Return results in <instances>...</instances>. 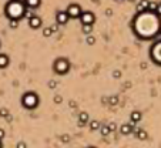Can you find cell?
I'll return each instance as SVG.
<instances>
[{"label": "cell", "instance_id": "cell-1", "mask_svg": "<svg viewBox=\"0 0 161 148\" xmlns=\"http://www.w3.org/2000/svg\"><path fill=\"white\" fill-rule=\"evenodd\" d=\"M134 29H136V33L143 39H151L153 36L157 34L160 29L158 14L148 10L140 13L138 17L134 21Z\"/></svg>", "mask_w": 161, "mask_h": 148}, {"label": "cell", "instance_id": "cell-2", "mask_svg": "<svg viewBox=\"0 0 161 148\" xmlns=\"http://www.w3.org/2000/svg\"><path fill=\"white\" fill-rule=\"evenodd\" d=\"M6 16L10 20H20L22 17H24V11H26V4L22 0H10L6 4Z\"/></svg>", "mask_w": 161, "mask_h": 148}, {"label": "cell", "instance_id": "cell-3", "mask_svg": "<svg viewBox=\"0 0 161 148\" xmlns=\"http://www.w3.org/2000/svg\"><path fill=\"white\" fill-rule=\"evenodd\" d=\"M22 104L26 107V108H29V110L36 108V107L39 106V97H37L36 93L29 91V93H26V94L22 97Z\"/></svg>", "mask_w": 161, "mask_h": 148}, {"label": "cell", "instance_id": "cell-4", "mask_svg": "<svg viewBox=\"0 0 161 148\" xmlns=\"http://www.w3.org/2000/svg\"><path fill=\"white\" fill-rule=\"evenodd\" d=\"M70 70V63H68V60L67 58H57L56 61H54V71L57 74H66L67 71Z\"/></svg>", "mask_w": 161, "mask_h": 148}, {"label": "cell", "instance_id": "cell-5", "mask_svg": "<svg viewBox=\"0 0 161 148\" xmlns=\"http://www.w3.org/2000/svg\"><path fill=\"white\" fill-rule=\"evenodd\" d=\"M66 11H67L70 19H78L80 14H81V7L77 3H71V4H68V7H67Z\"/></svg>", "mask_w": 161, "mask_h": 148}, {"label": "cell", "instance_id": "cell-6", "mask_svg": "<svg viewBox=\"0 0 161 148\" xmlns=\"http://www.w3.org/2000/svg\"><path fill=\"white\" fill-rule=\"evenodd\" d=\"M151 57L157 64H161V42L155 43L151 49Z\"/></svg>", "mask_w": 161, "mask_h": 148}, {"label": "cell", "instance_id": "cell-7", "mask_svg": "<svg viewBox=\"0 0 161 148\" xmlns=\"http://www.w3.org/2000/svg\"><path fill=\"white\" fill-rule=\"evenodd\" d=\"M83 24H94V20H96V16L91 13V11H81L80 17H78Z\"/></svg>", "mask_w": 161, "mask_h": 148}, {"label": "cell", "instance_id": "cell-8", "mask_svg": "<svg viewBox=\"0 0 161 148\" xmlns=\"http://www.w3.org/2000/svg\"><path fill=\"white\" fill-rule=\"evenodd\" d=\"M68 14H67V11H57V14H56V21H57V24H66L67 21H68Z\"/></svg>", "mask_w": 161, "mask_h": 148}, {"label": "cell", "instance_id": "cell-9", "mask_svg": "<svg viewBox=\"0 0 161 148\" xmlns=\"http://www.w3.org/2000/svg\"><path fill=\"white\" fill-rule=\"evenodd\" d=\"M29 26H30L32 29H39V27H42V19L34 14L33 17L29 19Z\"/></svg>", "mask_w": 161, "mask_h": 148}, {"label": "cell", "instance_id": "cell-10", "mask_svg": "<svg viewBox=\"0 0 161 148\" xmlns=\"http://www.w3.org/2000/svg\"><path fill=\"white\" fill-rule=\"evenodd\" d=\"M42 0H24V4L26 7H30V9H37L40 6Z\"/></svg>", "mask_w": 161, "mask_h": 148}, {"label": "cell", "instance_id": "cell-11", "mask_svg": "<svg viewBox=\"0 0 161 148\" xmlns=\"http://www.w3.org/2000/svg\"><path fill=\"white\" fill-rule=\"evenodd\" d=\"M148 0H140L138 6H137V11L138 13H143V11H145L147 9H148Z\"/></svg>", "mask_w": 161, "mask_h": 148}, {"label": "cell", "instance_id": "cell-12", "mask_svg": "<svg viewBox=\"0 0 161 148\" xmlns=\"http://www.w3.org/2000/svg\"><path fill=\"white\" fill-rule=\"evenodd\" d=\"M9 63H10L9 57L6 54H0V68H6L9 66Z\"/></svg>", "mask_w": 161, "mask_h": 148}, {"label": "cell", "instance_id": "cell-13", "mask_svg": "<svg viewBox=\"0 0 161 148\" xmlns=\"http://www.w3.org/2000/svg\"><path fill=\"white\" fill-rule=\"evenodd\" d=\"M131 131H133V125H130V124H123L121 125V134L127 135V134H131Z\"/></svg>", "mask_w": 161, "mask_h": 148}, {"label": "cell", "instance_id": "cell-14", "mask_svg": "<svg viewBox=\"0 0 161 148\" xmlns=\"http://www.w3.org/2000/svg\"><path fill=\"white\" fill-rule=\"evenodd\" d=\"M87 121H88V114L87 113H81L80 117H78V124L83 125V124H86Z\"/></svg>", "mask_w": 161, "mask_h": 148}, {"label": "cell", "instance_id": "cell-15", "mask_svg": "<svg viewBox=\"0 0 161 148\" xmlns=\"http://www.w3.org/2000/svg\"><path fill=\"white\" fill-rule=\"evenodd\" d=\"M140 120H141V113H138V111L131 113V121L133 123H138Z\"/></svg>", "mask_w": 161, "mask_h": 148}, {"label": "cell", "instance_id": "cell-16", "mask_svg": "<svg viewBox=\"0 0 161 148\" xmlns=\"http://www.w3.org/2000/svg\"><path fill=\"white\" fill-rule=\"evenodd\" d=\"M81 30H83L84 34H90V33L93 32V24H83Z\"/></svg>", "mask_w": 161, "mask_h": 148}, {"label": "cell", "instance_id": "cell-17", "mask_svg": "<svg viewBox=\"0 0 161 148\" xmlns=\"http://www.w3.org/2000/svg\"><path fill=\"white\" fill-rule=\"evenodd\" d=\"M100 131H101V134H103L104 137H107L108 134L111 132V131H110V128H108V125H103V127H100Z\"/></svg>", "mask_w": 161, "mask_h": 148}, {"label": "cell", "instance_id": "cell-18", "mask_svg": "<svg viewBox=\"0 0 161 148\" xmlns=\"http://www.w3.org/2000/svg\"><path fill=\"white\" fill-rule=\"evenodd\" d=\"M136 134H137V137H138L140 140H145V138H147V132H145V131H143V130H138Z\"/></svg>", "mask_w": 161, "mask_h": 148}, {"label": "cell", "instance_id": "cell-19", "mask_svg": "<svg viewBox=\"0 0 161 148\" xmlns=\"http://www.w3.org/2000/svg\"><path fill=\"white\" fill-rule=\"evenodd\" d=\"M52 34H53V30H52V27H46V29L43 30V36H44V37H50Z\"/></svg>", "mask_w": 161, "mask_h": 148}, {"label": "cell", "instance_id": "cell-20", "mask_svg": "<svg viewBox=\"0 0 161 148\" xmlns=\"http://www.w3.org/2000/svg\"><path fill=\"white\" fill-rule=\"evenodd\" d=\"M155 9H157V3L150 1V3H148V9H147V10H148V11H154V13H155Z\"/></svg>", "mask_w": 161, "mask_h": 148}, {"label": "cell", "instance_id": "cell-21", "mask_svg": "<svg viewBox=\"0 0 161 148\" xmlns=\"http://www.w3.org/2000/svg\"><path fill=\"white\" fill-rule=\"evenodd\" d=\"M90 128H91V130H98V128H100L98 121H91V123H90Z\"/></svg>", "mask_w": 161, "mask_h": 148}, {"label": "cell", "instance_id": "cell-22", "mask_svg": "<svg viewBox=\"0 0 161 148\" xmlns=\"http://www.w3.org/2000/svg\"><path fill=\"white\" fill-rule=\"evenodd\" d=\"M94 43H96V39H94L93 36L87 34V44H90V46H91V44H94Z\"/></svg>", "mask_w": 161, "mask_h": 148}, {"label": "cell", "instance_id": "cell-23", "mask_svg": "<svg viewBox=\"0 0 161 148\" xmlns=\"http://www.w3.org/2000/svg\"><path fill=\"white\" fill-rule=\"evenodd\" d=\"M19 26V20H10V27L11 29H16Z\"/></svg>", "mask_w": 161, "mask_h": 148}, {"label": "cell", "instance_id": "cell-24", "mask_svg": "<svg viewBox=\"0 0 161 148\" xmlns=\"http://www.w3.org/2000/svg\"><path fill=\"white\" fill-rule=\"evenodd\" d=\"M33 16H34V13H33V11H30V10H26V11H24V17L30 19V17H33Z\"/></svg>", "mask_w": 161, "mask_h": 148}, {"label": "cell", "instance_id": "cell-25", "mask_svg": "<svg viewBox=\"0 0 161 148\" xmlns=\"http://www.w3.org/2000/svg\"><path fill=\"white\" fill-rule=\"evenodd\" d=\"M49 87H50V88H56V87H57V81L50 80V81H49Z\"/></svg>", "mask_w": 161, "mask_h": 148}, {"label": "cell", "instance_id": "cell-26", "mask_svg": "<svg viewBox=\"0 0 161 148\" xmlns=\"http://www.w3.org/2000/svg\"><path fill=\"white\" fill-rule=\"evenodd\" d=\"M117 101H118L117 97H111V98H110V104H113V106H114V104H117Z\"/></svg>", "mask_w": 161, "mask_h": 148}, {"label": "cell", "instance_id": "cell-27", "mask_svg": "<svg viewBox=\"0 0 161 148\" xmlns=\"http://www.w3.org/2000/svg\"><path fill=\"white\" fill-rule=\"evenodd\" d=\"M61 100H63V98H61L60 95H56V97H54V103H57V104L61 103Z\"/></svg>", "mask_w": 161, "mask_h": 148}, {"label": "cell", "instance_id": "cell-28", "mask_svg": "<svg viewBox=\"0 0 161 148\" xmlns=\"http://www.w3.org/2000/svg\"><path fill=\"white\" fill-rule=\"evenodd\" d=\"M155 14L161 16V4H157V9H155Z\"/></svg>", "mask_w": 161, "mask_h": 148}, {"label": "cell", "instance_id": "cell-29", "mask_svg": "<svg viewBox=\"0 0 161 148\" xmlns=\"http://www.w3.org/2000/svg\"><path fill=\"white\" fill-rule=\"evenodd\" d=\"M16 148H27V145H26V144H24L23 141H20V142L17 144V147H16Z\"/></svg>", "mask_w": 161, "mask_h": 148}, {"label": "cell", "instance_id": "cell-30", "mask_svg": "<svg viewBox=\"0 0 161 148\" xmlns=\"http://www.w3.org/2000/svg\"><path fill=\"white\" fill-rule=\"evenodd\" d=\"M108 128H110V131H114V130H116V124H114V123L108 124Z\"/></svg>", "mask_w": 161, "mask_h": 148}, {"label": "cell", "instance_id": "cell-31", "mask_svg": "<svg viewBox=\"0 0 161 148\" xmlns=\"http://www.w3.org/2000/svg\"><path fill=\"white\" fill-rule=\"evenodd\" d=\"M0 116L6 117V116H7V111H6V110H0Z\"/></svg>", "mask_w": 161, "mask_h": 148}, {"label": "cell", "instance_id": "cell-32", "mask_svg": "<svg viewBox=\"0 0 161 148\" xmlns=\"http://www.w3.org/2000/svg\"><path fill=\"white\" fill-rule=\"evenodd\" d=\"M61 140H63L64 142H68V140H70V138H68V135H63V137H61Z\"/></svg>", "mask_w": 161, "mask_h": 148}, {"label": "cell", "instance_id": "cell-33", "mask_svg": "<svg viewBox=\"0 0 161 148\" xmlns=\"http://www.w3.org/2000/svg\"><path fill=\"white\" fill-rule=\"evenodd\" d=\"M113 75H114V77H120V75H121V73H120V71H114V73H113Z\"/></svg>", "mask_w": 161, "mask_h": 148}, {"label": "cell", "instance_id": "cell-34", "mask_svg": "<svg viewBox=\"0 0 161 148\" xmlns=\"http://www.w3.org/2000/svg\"><path fill=\"white\" fill-rule=\"evenodd\" d=\"M3 137H4V131H3V130L0 128V140H1Z\"/></svg>", "mask_w": 161, "mask_h": 148}, {"label": "cell", "instance_id": "cell-35", "mask_svg": "<svg viewBox=\"0 0 161 148\" xmlns=\"http://www.w3.org/2000/svg\"><path fill=\"white\" fill-rule=\"evenodd\" d=\"M91 1H98V0H91Z\"/></svg>", "mask_w": 161, "mask_h": 148}, {"label": "cell", "instance_id": "cell-36", "mask_svg": "<svg viewBox=\"0 0 161 148\" xmlns=\"http://www.w3.org/2000/svg\"><path fill=\"white\" fill-rule=\"evenodd\" d=\"M88 148H97V147H88Z\"/></svg>", "mask_w": 161, "mask_h": 148}, {"label": "cell", "instance_id": "cell-37", "mask_svg": "<svg viewBox=\"0 0 161 148\" xmlns=\"http://www.w3.org/2000/svg\"><path fill=\"white\" fill-rule=\"evenodd\" d=\"M0 148H1V142H0Z\"/></svg>", "mask_w": 161, "mask_h": 148}]
</instances>
